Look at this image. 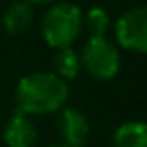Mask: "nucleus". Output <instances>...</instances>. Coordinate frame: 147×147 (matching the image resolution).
I'll use <instances>...</instances> for the list:
<instances>
[{
	"label": "nucleus",
	"instance_id": "9d476101",
	"mask_svg": "<svg viewBox=\"0 0 147 147\" xmlns=\"http://www.w3.org/2000/svg\"><path fill=\"white\" fill-rule=\"evenodd\" d=\"M84 22H86V28L90 32V37H106V32L112 24L108 11L102 7H91L86 13Z\"/></svg>",
	"mask_w": 147,
	"mask_h": 147
},
{
	"label": "nucleus",
	"instance_id": "39448f33",
	"mask_svg": "<svg viewBox=\"0 0 147 147\" xmlns=\"http://www.w3.org/2000/svg\"><path fill=\"white\" fill-rule=\"evenodd\" d=\"M58 130L63 138V145L67 147H84L88 136H90V121L86 114L78 108L65 106L60 114Z\"/></svg>",
	"mask_w": 147,
	"mask_h": 147
},
{
	"label": "nucleus",
	"instance_id": "0eeeda50",
	"mask_svg": "<svg viewBox=\"0 0 147 147\" xmlns=\"http://www.w3.org/2000/svg\"><path fill=\"white\" fill-rule=\"evenodd\" d=\"M34 22V6L26 0H17L2 15V26L9 36H21Z\"/></svg>",
	"mask_w": 147,
	"mask_h": 147
},
{
	"label": "nucleus",
	"instance_id": "6e6552de",
	"mask_svg": "<svg viewBox=\"0 0 147 147\" xmlns=\"http://www.w3.org/2000/svg\"><path fill=\"white\" fill-rule=\"evenodd\" d=\"M114 147H147V123L125 121L115 129L112 138Z\"/></svg>",
	"mask_w": 147,
	"mask_h": 147
},
{
	"label": "nucleus",
	"instance_id": "7ed1b4c3",
	"mask_svg": "<svg viewBox=\"0 0 147 147\" xmlns=\"http://www.w3.org/2000/svg\"><path fill=\"white\" fill-rule=\"evenodd\" d=\"M80 65L93 80H112L121 67L119 50L106 37H90L80 52Z\"/></svg>",
	"mask_w": 147,
	"mask_h": 147
},
{
	"label": "nucleus",
	"instance_id": "1a4fd4ad",
	"mask_svg": "<svg viewBox=\"0 0 147 147\" xmlns=\"http://www.w3.org/2000/svg\"><path fill=\"white\" fill-rule=\"evenodd\" d=\"M52 65H54V75L60 76L61 80H75L78 76L80 69V56L75 52L71 47H63V49H58L54 52L52 58Z\"/></svg>",
	"mask_w": 147,
	"mask_h": 147
},
{
	"label": "nucleus",
	"instance_id": "f257e3e1",
	"mask_svg": "<svg viewBox=\"0 0 147 147\" xmlns=\"http://www.w3.org/2000/svg\"><path fill=\"white\" fill-rule=\"evenodd\" d=\"M15 99L17 114L47 115L65 108L69 100V86L54 73H30L19 80Z\"/></svg>",
	"mask_w": 147,
	"mask_h": 147
},
{
	"label": "nucleus",
	"instance_id": "423d86ee",
	"mask_svg": "<svg viewBox=\"0 0 147 147\" xmlns=\"http://www.w3.org/2000/svg\"><path fill=\"white\" fill-rule=\"evenodd\" d=\"M37 140V130L26 115L15 114L7 119L4 127V144L7 147H34Z\"/></svg>",
	"mask_w": 147,
	"mask_h": 147
},
{
	"label": "nucleus",
	"instance_id": "9b49d317",
	"mask_svg": "<svg viewBox=\"0 0 147 147\" xmlns=\"http://www.w3.org/2000/svg\"><path fill=\"white\" fill-rule=\"evenodd\" d=\"M30 6H52L56 0H26Z\"/></svg>",
	"mask_w": 147,
	"mask_h": 147
},
{
	"label": "nucleus",
	"instance_id": "f8f14e48",
	"mask_svg": "<svg viewBox=\"0 0 147 147\" xmlns=\"http://www.w3.org/2000/svg\"><path fill=\"white\" fill-rule=\"evenodd\" d=\"M49 147H67V145H63V144H60V145H49Z\"/></svg>",
	"mask_w": 147,
	"mask_h": 147
},
{
	"label": "nucleus",
	"instance_id": "f03ea898",
	"mask_svg": "<svg viewBox=\"0 0 147 147\" xmlns=\"http://www.w3.org/2000/svg\"><path fill=\"white\" fill-rule=\"evenodd\" d=\"M84 28V13L76 4L54 2L41 19V36L52 49L71 47Z\"/></svg>",
	"mask_w": 147,
	"mask_h": 147
},
{
	"label": "nucleus",
	"instance_id": "20e7f679",
	"mask_svg": "<svg viewBox=\"0 0 147 147\" xmlns=\"http://www.w3.org/2000/svg\"><path fill=\"white\" fill-rule=\"evenodd\" d=\"M115 39L130 52L147 54V6L132 7L117 19Z\"/></svg>",
	"mask_w": 147,
	"mask_h": 147
}]
</instances>
